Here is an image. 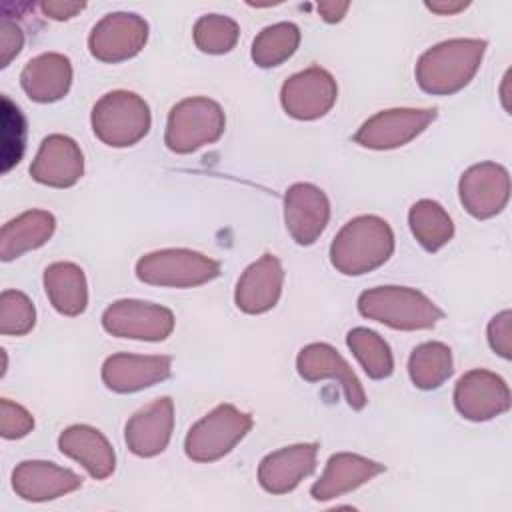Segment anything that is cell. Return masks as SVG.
<instances>
[{
	"label": "cell",
	"instance_id": "3957f363",
	"mask_svg": "<svg viewBox=\"0 0 512 512\" xmlns=\"http://www.w3.org/2000/svg\"><path fill=\"white\" fill-rule=\"evenodd\" d=\"M358 312L394 330H428L444 316L426 294L406 286H378L362 292Z\"/></svg>",
	"mask_w": 512,
	"mask_h": 512
},
{
	"label": "cell",
	"instance_id": "8fae6325",
	"mask_svg": "<svg viewBox=\"0 0 512 512\" xmlns=\"http://www.w3.org/2000/svg\"><path fill=\"white\" fill-rule=\"evenodd\" d=\"M338 98L334 76L320 68L310 66L290 76L280 90V102L288 116L296 120H316L332 110Z\"/></svg>",
	"mask_w": 512,
	"mask_h": 512
},
{
	"label": "cell",
	"instance_id": "ac0fdd59",
	"mask_svg": "<svg viewBox=\"0 0 512 512\" xmlns=\"http://www.w3.org/2000/svg\"><path fill=\"white\" fill-rule=\"evenodd\" d=\"M282 284L284 270L280 260L274 254H264L238 278L234 302L244 314H264L278 304Z\"/></svg>",
	"mask_w": 512,
	"mask_h": 512
},
{
	"label": "cell",
	"instance_id": "603a6c76",
	"mask_svg": "<svg viewBox=\"0 0 512 512\" xmlns=\"http://www.w3.org/2000/svg\"><path fill=\"white\" fill-rule=\"evenodd\" d=\"M58 448L64 456L82 464L84 470L96 480L108 478L116 468L112 444L100 430L88 424H74L66 428L58 438Z\"/></svg>",
	"mask_w": 512,
	"mask_h": 512
},
{
	"label": "cell",
	"instance_id": "ba28073f",
	"mask_svg": "<svg viewBox=\"0 0 512 512\" xmlns=\"http://www.w3.org/2000/svg\"><path fill=\"white\" fill-rule=\"evenodd\" d=\"M102 328L116 338L160 342L172 334L174 314L160 304L118 300L104 310Z\"/></svg>",
	"mask_w": 512,
	"mask_h": 512
},
{
	"label": "cell",
	"instance_id": "8992f818",
	"mask_svg": "<svg viewBox=\"0 0 512 512\" xmlns=\"http://www.w3.org/2000/svg\"><path fill=\"white\" fill-rule=\"evenodd\" d=\"M220 264L200 252L166 248L142 256L136 262V276L144 284L166 288H192L214 280Z\"/></svg>",
	"mask_w": 512,
	"mask_h": 512
},
{
	"label": "cell",
	"instance_id": "4316f807",
	"mask_svg": "<svg viewBox=\"0 0 512 512\" xmlns=\"http://www.w3.org/2000/svg\"><path fill=\"white\" fill-rule=\"evenodd\" d=\"M408 224L416 242L428 250L438 252L454 236V222L442 204L434 200H418L408 212Z\"/></svg>",
	"mask_w": 512,
	"mask_h": 512
},
{
	"label": "cell",
	"instance_id": "44dd1931",
	"mask_svg": "<svg viewBox=\"0 0 512 512\" xmlns=\"http://www.w3.org/2000/svg\"><path fill=\"white\" fill-rule=\"evenodd\" d=\"M318 444H292L270 452L258 466V482L270 494L292 492L316 468Z\"/></svg>",
	"mask_w": 512,
	"mask_h": 512
},
{
	"label": "cell",
	"instance_id": "f1b7e54d",
	"mask_svg": "<svg viewBox=\"0 0 512 512\" xmlns=\"http://www.w3.org/2000/svg\"><path fill=\"white\" fill-rule=\"evenodd\" d=\"M300 44V28L292 22L266 26L252 42V60L260 68H274L286 62Z\"/></svg>",
	"mask_w": 512,
	"mask_h": 512
},
{
	"label": "cell",
	"instance_id": "f35d334b",
	"mask_svg": "<svg viewBox=\"0 0 512 512\" xmlns=\"http://www.w3.org/2000/svg\"><path fill=\"white\" fill-rule=\"evenodd\" d=\"M468 6V2H426V8L436 12V14H442V16H450V14H456L460 10H464Z\"/></svg>",
	"mask_w": 512,
	"mask_h": 512
},
{
	"label": "cell",
	"instance_id": "2e32d148",
	"mask_svg": "<svg viewBox=\"0 0 512 512\" xmlns=\"http://www.w3.org/2000/svg\"><path fill=\"white\" fill-rule=\"evenodd\" d=\"M174 430V402L168 396L156 398L126 422L124 440L132 454L152 458L166 450Z\"/></svg>",
	"mask_w": 512,
	"mask_h": 512
},
{
	"label": "cell",
	"instance_id": "1f68e13d",
	"mask_svg": "<svg viewBox=\"0 0 512 512\" xmlns=\"http://www.w3.org/2000/svg\"><path fill=\"white\" fill-rule=\"evenodd\" d=\"M36 308L20 290H4L0 296V332L4 336H24L34 328Z\"/></svg>",
	"mask_w": 512,
	"mask_h": 512
},
{
	"label": "cell",
	"instance_id": "5bb4252c",
	"mask_svg": "<svg viewBox=\"0 0 512 512\" xmlns=\"http://www.w3.org/2000/svg\"><path fill=\"white\" fill-rule=\"evenodd\" d=\"M330 220V202L324 190L314 184H292L284 194L286 230L300 246L314 244Z\"/></svg>",
	"mask_w": 512,
	"mask_h": 512
},
{
	"label": "cell",
	"instance_id": "d590c367",
	"mask_svg": "<svg viewBox=\"0 0 512 512\" xmlns=\"http://www.w3.org/2000/svg\"><path fill=\"white\" fill-rule=\"evenodd\" d=\"M22 46H24L22 28L14 20L4 16L0 22V66L6 68L12 62V58L20 54Z\"/></svg>",
	"mask_w": 512,
	"mask_h": 512
},
{
	"label": "cell",
	"instance_id": "7c38bea8",
	"mask_svg": "<svg viewBox=\"0 0 512 512\" xmlns=\"http://www.w3.org/2000/svg\"><path fill=\"white\" fill-rule=\"evenodd\" d=\"M460 202L466 212L478 220L500 214L510 198L508 170L496 162H480L470 166L458 184Z\"/></svg>",
	"mask_w": 512,
	"mask_h": 512
},
{
	"label": "cell",
	"instance_id": "9c48e42d",
	"mask_svg": "<svg viewBox=\"0 0 512 512\" xmlns=\"http://www.w3.org/2000/svg\"><path fill=\"white\" fill-rule=\"evenodd\" d=\"M436 116V108L382 110L358 128L354 142L370 150L400 148L422 134L436 120Z\"/></svg>",
	"mask_w": 512,
	"mask_h": 512
},
{
	"label": "cell",
	"instance_id": "6da1fadb",
	"mask_svg": "<svg viewBox=\"0 0 512 512\" xmlns=\"http://www.w3.org/2000/svg\"><path fill=\"white\" fill-rule=\"evenodd\" d=\"M394 252V232L378 216L346 222L330 244V262L344 276H362L380 268Z\"/></svg>",
	"mask_w": 512,
	"mask_h": 512
},
{
	"label": "cell",
	"instance_id": "7a4b0ae2",
	"mask_svg": "<svg viewBox=\"0 0 512 512\" xmlns=\"http://www.w3.org/2000/svg\"><path fill=\"white\" fill-rule=\"evenodd\" d=\"M486 52V40L452 38L426 50L416 64L418 86L436 96L462 90L478 72Z\"/></svg>",
	"mask_w": 512,
	"mask_h": 512
},
{
	"label": "cell",
	"instance_id": "9a60e30c",
	"mask_svg": "<svg viewBox=\"0 0 512 512\" xmlns=\"http://www.w3.org/2000/svg\"><path fill=\"white\" fill-rule=\"evenodd\" d=\"M296 370L306 382L336 380L346 396L352 410H362L366 406V392L352 372L350 364L338 354L336 348L324 342H314L304 346L296 358Z\"/></svg>",
	"mask_w": 512,
	"mask_h": 512
},
{
	"label": "cell",
	"instance_id": "f546056e",
	"mask_svg": "<svg viewBox=\"0 0 512 512\" xmlns=\"http://www.w3.org/2000/svg\"><path fill=\"white\" fill-rule=\"evenodd\" d=\"M346 344L372 380L388 378L394 372V358L388 342L374 330L352 328L346 336Z\"/></svg>",
	"mask_w": 512,
	"mask_h": 512
},
{
	"label": "cell",
	"instance_id": "ffe728a7",
	"mask_svg": "<svg viewBox=\"0 0 512 512\" xmlns=\"http://www.w3.org/2000/svg\"><path fill=\"white\" fill-rule=\"evenodd\" d=\"M82 486V478L54 462L26 460L12 472L14 492L28 502H46L70 494Z\"/></svg>",
	"mask_w": 512,
	"mask_h": 512
},
{
	"label": "cell",
	"instance_id": "7402d4cb",
	"mask_svg": "<svg viewBox=\"0 0 512 512\" xmlns=\"http://www.w3.org/2000/svg\"><path fill=\"white\" fill-rule=\"evenodd\" d=\"M384 472V464L368 460L352 452L332 454L326 462L322 476L312 484L310 494L318 502H326L344 496L358 486L370 482L374 476Z\"/></svg>",
	"mask_w": 512,
	"mask_h": 512
},
{
	"label": "cell",
	"instance_id": "52a82bcc",
	"mask_svg": "<svg viewBox=\"0 0 512 512\" xmlns=\"http://www.w3.org/2000/svg\"><path fill=\"white\" fill-rule=\"evenodd\" d=\"M250 428V414L232 404H220L188 430L184 452L194 462L220 460L250 432Z\"/></svg>",
	"mask_w": 512,
	"mask_h": 512
},
{
	"label": "cell",
	"instance_id": "4dcf8cb0",
	"mask_svg": "<svg viewBox=\"0 0 512 512\" xmlns=\"http://www.w3.org/2000/svg\"><path fill=\"white\" fill-rule=\"evenodd\" d=\"M194 44L204 54H226L230 52L238 38L240 26L222 14H206L194 24Z\"/></svg>",
	"mask_w": 512,
	"mask_h": 512
},
{
	"label": "cell",
	"instance_id": "e0dca14e",
	"mask_svg": "<svg viewBox=\"0 0 512 512\" xmlns=\"http://www.w3.org/2000/svg\"><path fill=\"white\" fill-rule=\"evenodd\" d=\"M84 174V154L80 146L64 134H50L42 140L30 166V176L44 186L70 188Z\"/></svg>",
	"mask_w": 512,
	"mask_h": 512
},
{
	"label": "cell",
	"instance_id": "74e56055",
	"mask_svg": "<svg viewBox=\"0 0 512 512\" xmlns=\"http://www.w3.org/2000/svg\"><path fill=\"white\" fill-rule=\"evenodd\" d=\"M350 8V2H334V0H330V2H320L318 4V12H320V16L326 20V22H340L342 18H344V14H346V10Z\"/></svg>",
	"mask_w": 512,
	"mask_h": 512
},
{
	"label": "cell",
	"instance_id": "8d00e7d4",
	"mask_svg": "<svg viewBox=\"0 0 512 512\" xmlns=\"http://www.w3.org/2000/svg\"><path fill=\"white\" fill-rule=\"evenodd\" d=\"M86 8L82 2H62V0H46L40 4V10L44 16L52 20H70L76 14H80Z\"/></svg>",
	"mask_w": 512,
	"mask_h": 512
},
{
	"label": "cell",
	"instance_id": "d6986e66",
	"mask_svg": "<svg viewBox=\"0 0 512 512\" xmlns=\"http://www.w3.org/2000/svg\"><path fill=\"white\" fill-rule=\"evenodd\" d=\"M170 356L114 354L102 364V382L118 394H132L150 388L170 376Z\"/></svg>",
	"mask_w": 512,
	"mask_h": 512
},
{
	"label": "cell",
	"instance_id": "484cf974",
	"mask_svg": "<svg viewBox=\"0 0 512 512\" xmlns=\"http://www.w3.org/2000/svg\"><path fill=\"white\" fill-rule=\"evenodd\" d=\"M44 290L56 312L80 316L88 306L84 270L74 262H54L44 270Z\"/></svg>",
	"mask_w": 512,
	"mask_h": 512
},
{
	"label": "cell",
	"instance_id": "d6a6232c",
	"mask_svg": "<svg viewBox=\"0 0 512 512\" xmlns=\"http://www.w3.org/2000/svg\"><path fill=\"white\" fill-rule=\"evenodd\" d=\"M26 142V120L18 106L2 96V172L20 162Z\"/></svg>",
	"mask_w": 512,
	"mask_h": 512
},
{
	"label": "cell",
	"instance_id": "cb8c5ba5",
	"mask_svg": "<svg viewBox=\"0 0 512 512\" xmlns=\"http://www.w3.org/2000/svg\"><path fill=\"white\" fill-rule=\"evenodd\" d=\"M20 84L30 100L42 104L56 102L70 90L72 64L60 52H44L24 66Z\"/></svg>",
	"mask_w": 512,
	"mask_h": 512
},
{
	"label": "cell",
	"instance_id": "e575fe53",
	"mask_svg": "<svg viewBox=\"0 0 512 512\" xmlns=\"http://www.w3.org/2000/svg\"><path fill=\"white\" fill-rule=\"evenodd\" d=\"M512 314L510 310H504L500 314H496L490 324H488V342H490V348L500 354L502 358H510L512 356V330H510V324H512Z\"/></svg>",
	"mask_w": 512,
	"mask_h": 512
},
{
	"label": "cell",
	"instance_id": "5b68a950",
	"mask_svg": "<svg viewBox=\"0 0 512 512\" xmlns=\"http://www.w3.org/2000/svg\"><path fill=\"white\" fill-rule=\"evenodd\" d=\"M226 128V116L218 102L194 96L172 106L166 122L164 142L176 154H190L214 144Z\"/></svg>",
	"mask_w": 512,
	"mask_h": 512
},
{
	"label": "cell",
	"instance_id": "4fadbf2b",
	"mask_svg": "<svg viewBox=\"0 0 512 512\" xmlns=\"http://www.w3.org/2000/svg\"><path fill=\"white\" fill-rule=\"evenodd\" d=\"M454 406L466 420H492L510 408L508 384L490 370H470L456 382Z\"/></svg>",
	"mask_w": 512,
	"mask_h": 512
},
{
	"label": "cell",
	"instance_id": "d4e9b609",
	"mask_svg": "<svg viewBox=\"0 0 512 512\" xmlns=\"http://www.w3.org/2000/svg\"><path fill=\"white\" fill-rule=\"evenodd\" d=\"M56 230V218L46 210H28L2 226L0 256L10 262L28 250L44 246Z\"/></svg>",
	"mask_w": 512,
	"mask_h": 512
},
{
	"label": "cell",
	"instance_id": "30bf717a",
	"mask_svg": "<svg viewBox=\"0 0 512 512\" xmlns=\"http://www.w3.org/2000/svg\"><path fill=\"white\" fill-rule=\"evenodd\" d=\"M148 40V22L132 12L106 14L90 32V54L106 64L134 58Z\"/></svg>",
	"mask_w": 512,
	"mask_h": 512
},
{
	"label": "cell",
	"instance_id": "83f0119b",
	"mask_svg": "<svg viewBox=\"0 0 512 512\" xmlns=\"http://www.w3.org/2000/svg\"><path fill=\"white\" fill-rule=\"evenodd\" d=\"M452 350L444 342H424L408 358V374L416 388H440L452 376Z\"/></svg>",
	"mask_w": 512,
	"mask_h": 512
},
{
	"label": "cell",
	"instance_id": "277c9868",
	"mask_svg": "<svg viewBox=\"0 0 512 512\" xmlns=\"http://www.w3.org/2000/svg\"><path fill=\"white\" fill-rule=\"evenodd\" d=\"M90 122L100 142L112 148H126L148 134L152 116L144 98L128 90H114L94 104Z\"/></svg>",
	"mask_w": 512,
	"mask_h": 512
},
{
	"label": "cell",
	"instance_id": "836d02e7",
	"mask_svg": "<svg viewBox=\"0 0 512 512\" xmlns=\"http://www.w3.org/2000/svg\"><path fill=\"white\" fill-rule=\"evenodd\" d=\"M32 428H34V418L24 406H20L8 398L0 400V434H2V438H6V440L24 438L32 432Z\"/></svg>",
	"mask_w": 512,
	"mask_h": 512
}]
</instances>
